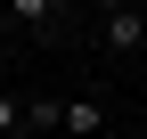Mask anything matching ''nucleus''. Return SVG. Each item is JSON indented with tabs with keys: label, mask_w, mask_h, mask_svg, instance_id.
<instances>
[{
	"label": "nucleus",
	"mask_w": 147,
	"mask_h": 139,
	"mask_svg": "<svg viewBox=\"0 0 147 139\" xmlns=\"http://www.w3.org/2000/svg\"><path fill=\"white\" fill-rule=\"evenodd\" d=\"M98 41L115 49V57H131V49H147V8H131V0L98 8Z\"/></svg>",
	"instance_id": "f257e3e1"
},
{
	"label": "nucleus",
	"mask_w": 147,
	"mask_h": 139,
	"mask_svg": "<svg viewBox=\"0 0 147 139\" xmlns=\"http://www.w3.org/2000/svg\"><path fill=\"white\" fill-rule=\"evenodd\" d=\"M106 131V107L98 98H65V139H98Z\"/></svg>",
	"instance_id": "f03ea898"
},
{
	"label": "nucleus",
	"mask_w": 147,
	"mask_h": 139,
	"mask_svg": "<svg viewBox=\"0 0 147 139\" xmlns=\"http://www.w3.org/2000/svg\"><path fill=\"white\" fill-rule=\"evenodd\" d=\"M25 131H65V98H25Z\"/></svg>",
	"instance_id": "7ed1b4c3"
},
{
	"label": "nucleus",
	"mask_w": 147,
	"mask_h": 139,
	"mask_svg": "<svg viewBox=\"0 0 147 139\" xmlns=\"http://www.w3.org/2000/svg\"><path fill=\"white\" fill-rule=\"evenodd\" d=\"M8 16H16V25H33V33H57V0H16Z\"/></svg>",
	"instance_id": "20e7f679"
},
{
	"label": "nucleus",
	"mask_w": 147,
	"mask_h": 139,
	"mask_svg": "<svg viewBox=\"0 0 147 139\" xmlns=\"http://www.w3.org/2000/svg\"><path fill=\"white\" fill-rule=\"evenodd\" d=\"M0 139H25V98L0 90Z\"/></svg>",
	"instance_id": "39448f33"
}]
</instances>
